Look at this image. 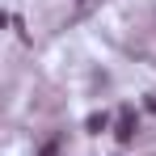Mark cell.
<instances>
[{"label":"cell","instance_id":"obj_1","mask_svg":"<svg viewBox=\"0 0 156 156\" xmlns=\"http://www.w3.org/2000/svg\"><path fill=\"white\" fill-rule=\"evenodd\" d=\"M135 131H139L135 114H131V110H122V118H118V144H131V139H135Z\"/></svg>","mask_w":156,"mask_h":156},{"label":"cell","instance_id":"obj_2","mask_svg":"<svg viewBox=\"0 0 156 156\" xmlns=\"http://www.w3.org/2000/svg\"><path fill=\"white\" fill-rule=\"evenodd\" d=\"M84 127L93 131V135H101V131L110 127V118H105V114H89V118H84Z\"/></svg>","mask_w":156,"mask_h":156},{"label":"cell","instance_id":"obj_3","mask_svg":"<svg viewBox=\"0 0 156 156\" xmlns=\"http://www.w3.org/2000/svg\"><path fill=\"white\" fill-rule=\"evenodd\" d=\"M38 156H59V139H47V144L38 148Z\"/></svg>","mask_w":156,"mask_h":156},{"label":"cell","instance_id":"obj_4","mask_svg":"<svg viewBox=\"0 0 156 156\" xmlns=\"http://www.w3.org/2000/svg\"><path fill=\"white\" fill-rule=\"evenodd\" d=\"M148 110H152V114H156V93H152V97H148Z\"/></svg>","mask_w":156,"mask_h":156}]
</instances>
